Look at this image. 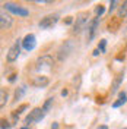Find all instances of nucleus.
I'll return each instance as SVG.
<instances>
[{"label":"nucleus","mask_w":127,"mask_h":129,"mask_svg":"<svg viewBox=\"0 0 127 129\" xmlns=\"http://www.w3.org/2000/svg\"><path fill=\"white\" fill-rule=\"evenodd\" d=\"M88 18H89V13L88 12H82L76 16V21H75V26H73V32L75 34H80L82 29H85V26L88 24Z\"/></svg>","instance_id":"1"},{"label":"nucleus","mask_w":127,"mask_h":129,"mask_svg":"<svg viewBox=\"0 0 127 129\" xmlns=\"http://www.w3.org/2000/svg\"><path fill=\"white\" fill-rule=\"evenodd\" d=\"M35 68L37 71H42V69H51L53 68V57L48 56V54H44L37 59L35 62Z\"/></svg>","instance_id":"2"},{"label":"nucleus","mask_w":127,"mask_h":129,"mask_svg":"<svg viewBox=\"0 0 127 129\" xmlns=\"http://www.w3.org/2000/svg\"><path fill=\"white\" fill-rule=\"evenodd\" d=\"M21 44H22V40H16L15 43L12 44V47L9 48L8 54H6L8 62H15L16 59L19 57V53H21Z\"/></svg>","instance_id":"3"},{"label":"nucleus","mask_w":127,"mask_h":129,"mask_svg":"<svg viewBox=\"0 0 127 129\" xmlns=\"http://www.w3.org/2000/svg\"><path fill=\"white\" fill-rule=\"evenodd\" d=\"M5 8L8 9L9 12H12V13H15V15H18V16H28L29 15V10L28 9H25V8H22V6H19V5H15V3H5L3 5Z\"/></svg>","instance_id":"4"},{"label":"nucleus","mask_w":127,"mask_h":129,"mask_svg":"<svg viewBox=\"0 0 127 129\" xmlns=\"http://www.w3.org/2000/svg\"><path fill=\"white\" fill-rule=\"evenodd\" d=\"M58 21V15H47L45 18H42L40 21V28L42 29H48L51 26H54Z\"/></svg>","instance_id":"5"},{"label":"nucleus","mask_w":127,"mask_h":129,"mask_svg":"<svg viewBox=\"0 0 127 129\" xmlns=\"http://www.w3.org/2000/svg\"><path fill=\"white\" fill-rule=\"evenodd\" d=\"M42 116H44V112H42V109H34L28 116H26V119H25V123L26 125H29V123H34V122H40L42 119Z\"/></svg>","instance_id":"6"},{"label":"nucleus","mask_w":127,"mask_h":129,"mask_svg":"<svg viewBox=\"0 0 127 129\" xmlns=\"http://www.w3.org/2000/svg\"><path fill=\"white\" fill-rule=\"evenodd\" d=\"M35 44H37V41H35V35L34 34H28L24 40H22V47L25 50H28V51L34 50L35 48Z\"/></svg>","instance_id":"7"},{"label":"nucleus","mask_w":127,"mask_h":129,"mask_svg":"<svg viewBox=\"0 0 127 129\" xmlns=\"http://www.w3.org/2000/svg\"><path fill=\"white\" fill-rule=\"evenodd\" d=\"M0 25H2V29H9L10 25H12V18H10V15L2 12V15H0Z\"/></svg>","instance_id":"8"},{"label":"nucleus","mask_w":127,"mask_h":129,"mask_svg":"<svg viewBox=\"0 0 127 129\" xmlns=\"http://www.w3.org/2000/svg\"><path fill=\"white\" fill-rule=\"evenodd\" d=\"M98 25H99V18H95V19H92L89 25H88V32H89V40H92L94 38V35H95L96 32V28H98Z\"/></svg>","instance_id":"9"},{"label":"nucleus","mask_w":127,"mask_h":129,"mask_svg":"<svg viewBox=\"0 0 127 129\" xmlns=\"http://www.w3.org/2000/svg\"><path fill=\"white\" fill-rule=\"evenodd\" d=\"M32 84L35 85V87H47L48 85V78L47 76H44V75H40V76H34V79H32Z\"/></svg>","instance_id":"10"},{"label":"nucleus","mask_w":127,"mask_h":129,"mask_svg":"<svg viewBox=\"0 0 127 129\" xmlns=\"http://www.w3.org/2000/svg\"><path fill=\"white\" fill-rule=\"evenodd\" d=\"M126 101H127L126 92H120V94H118V100L112 103V107H114V109H117V107H120V106H123L124 103H126Z\"/></svg>","instance_id":"11"},{"label":"nucleus","mask_w":127,"mask_h":129,"mask_svg":"<svg viewBox=\"0 0 127 129\" xmlns=\"http://www.w3.org/2000/svg\"><path fill=\"white\" fill-rule=\"evenodd\" d=\"M117 16H118V18H124V16H127V2H123V5L120 6L118 12H117Z\"/></svg>","instance_id":"12"},{"label":"nucleus","mask_w":127,"mask_h":129,"mask_svg":"<svg viewBox=\"0 0 127 129\" xmlns=\"http://www.w3.org/2000/svg\"><path fill=\"white\" fill-rule=\"evenodd\" d=\"M123 81V75H120L117 79L114 81V84H112V87H111V92L114 94V92H117V89H118V87H120V82Z\"/></svg>","instance_id":"13"},{"label":"nucleus","mask_w":127,"mask_h":129,"mask_svg":"<svg viewBox=\"0 0 127 129\" xmlns=\"http://www.w3.org/2000/svg\"><path fill=\"white\" fill-rule=\"evenodd\" d=\"M105 12V8H104L102 5H98L95 8V15H96V18H99V16H102V13Z\"/></svg>","instance_id":"14"},{"label":"nucleus","mask_w":127,"mask_h":129,"mask_svg":"<svg viewBox=\"0 0 127 129\" xmlns=\"http://www.w3.org/2000/svg\"><path fill=\"white\" fill-rule=\"evenodd\" d=\"M0 94H2V101H0V106H2V107H5L6 101H8V94H6V91H5V89H2V91H0Z\"/></svg>","instance_id":"15"},{"label":"nucleus","mask_w":127,"mask_h":129,"mask_svg":"<svg viewBox=\"0 0 127 129\" xmlns=\"http://www.w3.org/2000/svg\"><path fill=\"white\" fill-rule=\"evenodd\" d=\"M51 104H53V98H48L47 101H45V104H44V107H42V112H44V114H45L48 110H50Z\"/></svg>","instance_id":"16"},{"label":"nucleus","mask_w":127,"mask_h":129,"mask_svg":"<svg viewBox=\"0 0 127 129\" xmlns=\"http://www.w3.org/2000/svg\"><path fill=\"white\" fill-rule=\"evenodd\" d=\"M105 46H107V40H101L99 46H98V50H99L101 53H105Z\"/></svg>","instance_id":"17"},{"label":"nucleus","mask_w":127,"mask_h":129,"mask_svg":"<svg viewBox=\"0 0 127 129\" xmlns=\"http://www.w3.org/2000/svg\"><path fill=\"white\" fill-rule=\"evenodd\" d=\"M24 92H25V87H22V88L19 89V92L16 91V100H19V98L22 97V94H24Z\"/></svg>","instance_id":"18"},{"label":"nucleus","mask_w":127,"mask_h":129,"mask_svg":"<svg viewBox=\"0 0 127 129\" xmlns=\"http://www.w3.org/2000/svg\"><path fill=\"white\" fill-rule=\"evenodd\" d=\"M115 6H117V2H115V0H112V2H111V5H110V13H111L112 10L115 9Z\"/></svg>","instance_id":"19"},{"label":"nucleus","mask_w":127,"mask_h":129,"mask_svg":"<svg viewBox=\"0 0 127 129\" xmlns=\"http://www.w3.org/2000/svg\"><path fill=\"white\" fill-rule=\"evenodd\" d=\"M10 123H8L6 120H2V129H9Z\"/></svg>","instance_id":"20"},{"label":"nucleus","mask_w":127,"mask_h":129,"mask_svg":"<svg viewBox=\"0 0 127 129\" xmlns=\"http://www.w3.org/2000/svg\"><path fill=\"white\" fill-rule=\"evenodd\" d=\"M26 107H28V106L26 104H24V106H21V107H19V109H18V112H16V114H19V113H22L25 110V109H26Z\"/></svg>","instance_id":"21"},{"label":"nucleus","mask_w":127,"mask_h":129,"mask_svg":"<svg viewBox=\"0 0 127 129\" xmlns=\"http://www.w3.org/2000/svg\"><path fill=\"white\" fill-rule=\"evenodd\" d=\"M123 38H127V25L124 26V29H123Z\"/></svg>","instance_id":"22"},{"label":"nucleus","mask_w":127,"mask_h":129,"mask_svg":"<svg viewBox=\"0 0 127 129\" xmlns=\"http://www.w3.org/2000/svg\"><path fill=\"white\" fill-rule=\"evenodd\" d=\"M61 95H63V97L67 95V89H63V91H61Z\"/></svg>","instance_id":"23"},{"label":"nucleus","mask_w":127,"mask_h":129,"mask_svg":"<svg viewBox=\"0 0 127 129\" xmlns=\"http://www.w3.org/2000/svg\"><path fill=\"white\" fill-rule=\"evenodd\" d=\"M98 54H99V50H98V48H96V50H94V56H98Z\"/></svg>","instance_id":"24"},{"label":"nucleus","mask_w":127,"mask_h":129,"mask_svg":"<svg viewBox=\"0 0 127 129\" xmlns=\"http://www.w3.org/2000/svg\"><path fill=\"white\" fill-rule=\"evenodd\" d=\"M9 81H10V82H13V81H15V75H12V76L9 78Z\"/></svg>","instance_id":"25"},{"label":"nucleus","mask_w":127,"mask_h":129,"mask_svg":"<svg viewBox=\"0 0 127 129\" xmlns=\"http://www.w3.org/2000/svg\"><path fill=\"white\" fill-rule=\"evenodd\" d=\"M51 128H53V129H58V125H57V123H54V125H53Z\"/></svg>","instance_id":"26"},{"label":"nucleus","mask_w":127,"mask_h":129,"mask_svg":"<svg viewBox=\"0 0 127 129\" xmlns=\"http://www.w3.org/2000/svg\"><path fill=\"white\" fill-rule=\"evenodd\" d=\"M99 129H108V128H107L105 125H102V126H99Z\"/></svg>","instance_id":"27"},{"label":"nucleus","mask_w":127,"mask_h":129,"mask_svg":"<svg viewBox=\"0 0 127 129\" xmlns=\"http://www.w3.org/2000/svg\"><path fill=\"white\" fill-rule=\"evenodd\" d=\"M22 129H28V128H22Z\"/></svg>","instance_id":"28"}]
</instances>
